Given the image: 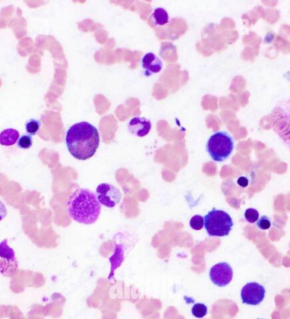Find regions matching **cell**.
I'll return each instance as SVG.
<instances>
[{
    "label": "cell",
    "instance_id": "6da1fadb",
    "mask_svg": "<svg viewBox=\"0 0 290 319\" xmlns=\"http://www.w3.org/2000/svg\"><path fill=\"white\" fill-rule=\"evenodd\" d=\"M100 143L99 130L87 122L76 123L65 135V144L71 156L80 160L90 159L95 155Z\"/></svg>",
    "mask_w": 290,
    "mask_h": 319
},
{
    "label": "cell",
    "instance_id": "7a4b0ae2",
    "mask_svg": "<svg viewBox=\"0 0 290 319\" xmlns=\"http://www.w3.org/2000/svg\"><path fill=\"white\" fill-rule=\"evenodd\" d=\"M67 212L74 221L91 225L99 219L101 204L92 191L87 189H79L69 197Z\"/></svg>",
    "mask_w": 290,
    "mask_h": 319
},
{
    "label": "cell",
    "instance_id": "3957f363",
    "mask_svg": "<svg viewBox=\"0 0 290 319\" xmlns=\"http://www.w3.org/2000/svg\"><path fill=\"white\" fill-rule=\"evenodd\" d=\"M233 150L234 140L229 132L224 131L215 132L207 141V152L216 162H222L229 159Z\"/></svg>",
    "mask_w": 290,
    "mask_h": 319
},
{
    "label": "cell",
    "instance_id": "277c9868",
    "mask_svg": "<svg viewBox=\"0 0 290 319\" xmlns=\"http://www.w3.org/2000/svg\"><path fill=\"white\" fill-rule=\"evenodd\" d=\"M204 227L210 237L228 236L233 227V221L228 212L213 208L204 217Z\"/></svg>",
    "mask_w": 290,
    "mask_h": 319
},
{
    "label": "cell",
    "instance_id": "5b68a950",
    "mask_svg": "<svg viewBox=\"0 0 290 319\" xmlns=\"http://www.w3.org/2000/svg\"><path fill=\"white\" fill-rule=\"evenodd\" d=\"M19 263L14 249L9 247L8 239L0 243V273L4 277L15 275Z\"/></svg>",
    "mask_w": 290,
    "mask_h": 319
},
{
    "label": "cell",
    "instance_id": "8992f818",
    "mask_svg": "<svg viewBox=\"0 0 290 319\" xmlns=\"http://www.w3.org/2000/svg\"><path fill=\"white\" fill-rule=\"evenodd\" d=\"M97 198L101 206L113 208L120 202L121 193L113 184H101L96 189Z\"/></svg>",
    "mask_w": 290,
    "mask_h": 319
},
{
    "label": "cell",
    "instance_id": "52a82bcc",
    "mask_svg": "<svg viewBox=\"0 0 290 319\" xmlns=\"http://www.w3.org/2000/svg\"><path fill=\"white\" fill-rule=\"evenodd\" d=\"M265 296V288L258 283H248L241 289L242 302L250 306H257Z\"/></svg>",
    "mask_w": 290,
    "mask_h": 319
},
{
    "label": "cell",
    "instance_id": "ba28073f",
    "mask_svg": "<svg viewBox=\"0 0 290 319\" xmlns=\"http://www.w3.org/2000/svg\"><path fill=\"white\" fill-rule=\"evenodd\" d=\"M233 271L228 262H220L210 268V279L218 287H225L231 283Z\"/></svg>",
    "mask_w": 290,
    "mask_h": 319
},
{
    "label": "cell",
    "instance_id": "9c48e42d",
    "mask_svg": "<svg viewBox=\"0 0 290 319\" xmlns=\"http://www.w3.org/2000/svg\"><path fill=\"white\" fill-rule=\"evenodd\" d=\"M128 130L133 135L143 138L148 135L151 130V122L145 117H135L130 120Z\"/></svg>",
    "mask_w": 290,
    "mask_h": 319
},
{
    "label": "cell",
    "instance_id": "30bf717a",
    "mask_svg": "<svg viewBox=\"0 0 290 319\" xmlns=\"http://www.w3.org/2000/svg\"><path fill=\"white\" fill-rule=\"evenodd\" d=\"M143 70L145 71V74L147 77L154 73L161 72L163 68V63L161 62V59L157 56H155L154 53H147L143 56L141 61Z\"/></svg>",
    "mask_w": 290,
    "mask_h": 319
},
{
    "label": "cell",
    "instance_id": "8fae6325",
    "mask_svg": "<svg viewBox=\"0 0 290 319\" xmlns=\"http://www.w3.org/2000/svg\"><path fill=\"white\" fill-rule=\"evenodd\" d=\"M124 261V246L123 245H116L114 255L110 258V261L111 264V273L109 276V279L114 278V273L116 269L120 267V264Z\"/></svg>",
    "mask_w": 290,
    "mask_h": 319
},
{
    "label": "cell",
    "instance_id": "7c38bea8",
    "mask_svg": "<svg viewBox=\"0 0 290 319\" xmlns=\"http://www.w3.org/2000/svg\"><path fill=\"white\" fill-rule=\"evenodd\" d=\"M20 134L16 129L7 128L0 132V144L3 146H11L18 141Z\"/></svg>",
    "mask_w": 290,
    "mask_h": 319
},
{
    "label": "cell",
    "instance_id": "4fadbf2b",
    "mask_svg": "<svg viewBox=\"0 0 290 319\" xmlns=\"http://www.w3.org/2000/svg\"><path fill=\"white\" fill-rule=\"evenodd\" d=\"M152 21L156 26H164L169 22V15L163 8H156L152 13Z\"/></svg>",
    "mask_w": 290,
    "mask_h": 319
},
{
    "label": "cell",
    "instance_id": "5bb4252c",
    "mask_svg": "<svg viewBox=\"0 0 290 319\" xmlns=\"http://www.w3.org/2000/svg\"><path fill=\"white\" fill-rule=\"evenodd\" d=\"M192 314L197 319H203L206 316L208 307L203 303H196L192 307Z\"/></svg>",
    "mask_w": 290,
    "mask_h": 319
},
{
    "label": "cell",
    "instance_id": "9a60e30c",
    "mask_svg": "<svg viewBox=\"0 0 290 319\" xmlns=\"http://www.w3.org/2000/svg\"><path fill=\"white\" fill-rule=\"evenodd\" d=\"M25 127L26 131L29 133V135H35L40 128L41 122L38 120L30 119L26 123Z\"/></svg>",
    "mask_w": 290,
    "mask_h": 319
},
{
    "label": "cell",
    "instance_id": "2e32d148",
    "mask_svg": "<svg viewBox=\"0 0 290 319\" xmlns=\"http://www.w3.org/2000/svg\"><path fill=\"white\" fill-rule=\"evenodd\" d=\"M190 227L195 230H201L204 226V219L200 215H195L190 219L189 222Z\"/></svg>",
    "mask_w": 290,
    "mask_h": 319
},
{
    "label": "cell",
    "instance_id": "e0dca14e",
    "mask_svg": "<svg viewBox=\"0 0 290 319\" xmlns=\"http://www.w3.org/2000/svg\"><path fill=\"white\" fill-rule=\"evenodd\" d=\"M32 144H33L32 138L29 134L22 135V137L19 138L18 141H17L18 147L21 148V149H23V150H27V149L31 148Z\"/></svg>",
    "mask_w": 290,
    "mask_h": 319
},
{
    "label": "cell",
    "instance_id": "ac0fdd59",
    "mask_svg": "<svg viewBox=\"0 0 290 319\" xmlns=\"http://www.w3.org/2000/svg\"><path fill=\"white\" fill-rule=\"evenodd\" d=\"M244 218L250 223H255L260 218L259 212L254 208H249L244 212Z\"/></svg>",
    "mask_w": 290,
    "mask_h": 319
},
{
    "label": "cell",
    "instance_id": "d6986e66",
    "mask_svg": "<svg viewBox=\"0 0 290 319\" xmlns=\"http://www.w3.org/2000/svg\"><path fill=\"white\" fill-rule=\"evenodd\" d=\"M256 225L261 230H267L272 227V222L267 216H262L261 218L258 219V221L256 222Z\"/></svg>",
    "mask_w": 290,
    "mask_h": 319
},
{
    "label": "cell",
    "instance_id": "ffe728a7",
    "mask_svg": "<svg viewBox=\"0 0 290 319\" xmlns=\"http://www.w3.org/2000/svg\"><path fill=\"white\" fill-rule=\"evenodd\" d=\"M7 216V209L5 206L3 205V203L0 200V222L3 220L4 218H6Z\"/></svg>",
    "mask_w": 290,
    "mask_h": 319
}]
</instances>
